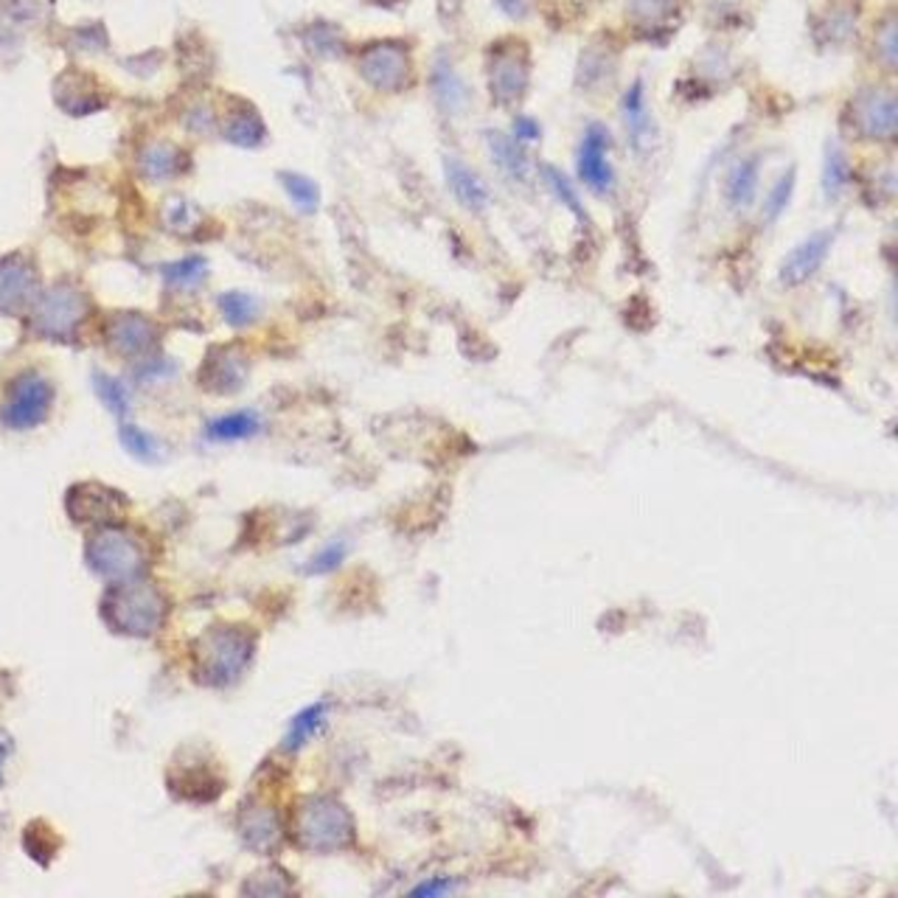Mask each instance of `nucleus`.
<instances>
[{
  "mask_svg": "<svg viewBox=\"0 0 898 898\" xmlns=\"http://www.w3.org/2000/svg\"><path fill=\"white\" fill-rule=\"evenodd\" d=\"M51 405H54V385L36 370H23L3 394L0 419L12 430H31L49 419Z\"/></svg>",
  "mask_w": 898,
  "mask_h": 898,
  "instance_id": "nucleus-2",
  "label": "nucleus"
},
{
  "mask_svg": "<svg viewBox=\"0 0 898 898\" xmlns=\"http://www.w3.org/2000/svg\"><path fill=\"white\" fill-rule=\"evenodd\" d=\"M122 438H124V447H127L129 452H133V456H138V458H155V452H158V443H155V438L149 436V432H144V430H135V427H124Z\"/></svg>",
  "mask_w": 898,
  "mask_h": 898,
  "instance_id": "nucleus-18",
  "label": "nucleus"
},
{
  "mask_svg": "<svg viewBox=\"0 0 898 898\" xmlns=\"http://www.w3.org/2000/svg\"><path fill=\"white\" fill-rule=\"evenodd\" d=\"M219 310H222L224 321L233 323V326H248V323H253L259 304L244 292H224L219 297Z\"/></svg>",
  "mask_w": 898,
  "mask_h": 898,
  "instance_id": "nucleus-11",
  "label": "nucleus"
},
{
  "mask_svg": "<svg viewBox=\"0 0 898 898\" xmlns=\"http://www.w3.org/2000/svg\"><path fill=\"white\" fill-rule=\"evenodd\" d=\"M536 135H540V127H536L531 118H520V122L514 124V140L516 144H529V140H534Z\"/></svg>",
  "mask_w": 898,
  "mask_h": 898,
  "instance_id": "nucleus-22",
  "label": "nucleus"
},
{
  "mask_svg": "<svg viewBox=\"0 0 898 898\" xmlns=\"http://www.w3.org/2000/svg\"><path fill=\"white\" fill-rule=\"evenodd\" d=\"M447 182L449 189H452V195H456V200L461 202V206H467L469 211H480V208L489 206V189H485V182L480 180L478 171L469 169L463 160L456 158L447 160Z\"/></svg>",
  "mask_w": 898,
  "mask_h": 898,
  "instance_id": "nucleus-7",
  "label": "nucleus"
},
{
  "mask_svg": "<svg viewBox=\"0 0 898 898\" xmlns=\"http://www.w3.org/2000/svg\"><path fill=\"white\" fill-rule=\"evenodd\" d=\"M492 153L498 155L500 166H503V169L509 171V175L522 177V180L529 177V164H525V155H522L520 144H516L514 138L492 140Z\"/></svg>",
  "mask_w": 898,
  "mask_h": 898,
  "instance_id": "nucleus-15",
  "label": "nucleus"
},
{
  "mask_svg": "<svg viewBox=\"0 0 898 898\" xmlns=\"http://www.w3.org/2000/svg\"><path fill=\"white\" fill-rule=\"evenodd\" d=\"M281 182H284L286 195H290V200L295 202L297 208H304V211H315L317 202H321V191H317V186L310 180V177L284 171V175H281Z\"/></svg>",
  "mask_w": 898,
  "mask_h": 898,
  "instance_id": "nucleus-13",
  "label": "nucleus"
},
{
  "mask_svg": "<svg viewBox=\"0 0 898 898\" xmlns=\"http://www.w3.org/2000/svg\"><path fill=\"white\" fill-rule=\"evenodd\" d=\"M545 180H547V186H551V189H553V195L558 197V202H565V206L571 208L573 213H578V217H584L582 202H578L576 189H573L571 180H567V177L562 175V171H556V169H553V166H547V169H545Z\"/></svg>",
  "mask_w": 898,
  "mask_h": 898,
  "instance_id": "nucleus-17",
  "label": "nucleus"
},
{
  "mask_svg": "<svg viewBox=\"0 0 898 898\" xmlns=\"http://www.w3.org/2000/svg\"><path fill=\"white\" fill-rule=\"evenodd\" d=\"M624 116H626V127L635 138L646 133V107H644V85H635L624 98Z\"/></svg>",
  "mask_w": 898,
  "mask_h": 898,
  "instance_id": "nucleus-16",
  "label": "nucleus"
},
{
  "mask_svg": "<svg viewBox=\"0 0 898 898\" xmlns=\"http://www.w3.org/2000/svg\"><path fill=\"white\" fill-rule=\"evenodd\" d=\"M759 158H744L730 169L728 180H724V197H728L730 208H746L755 200V195H759Z\"/></svg>",
  "mask_w": 898,
  "mask_h": 898,
  "instance_id": "nucleus-8",
  "label": "nucleus"
},
{
  "mask_svg": "<svg viewBox=\"0 0 898 898\" xmlns=\"http://www.w3.org/2000/svg\"><path fill=\"white\" fill-rule=\"evenodd\" d=\"M792 195H795V169L783 171V175L777 177L775 186L770 189V195H766V202H764L766 222H775V219L781 217L786 208H790Z\"/></svg>",
  "mask_w": 898,
  "mask_h": 898,
  "instance_id": "nucleus-12",
  "label": "nucleus"
},
{
  "mask_svg": "<svg viewBox=\"0 0 898 898\" xmlns=\"http://www.w3.org/2000/svg\"><path fill=\"white\" fill-rule=\"evenodd\" d=\"M31 292H34V270L23 259L0 261V310H20Z\"/></svg>",
  "mask_w": 898,
  "mask_h": 898,
  "instance_id": "nucleus-5",
  "label": "nucleus"
},
{
  "mask_svg": "<svg viewBox=\"0 0 898 898\" xmlns=\"http://www.w3.org/2000/svg\"><path fill=\"white\" fill-rule=\"evenodd\" d=\"M202 270H206V261L202 259H182V261H177V264H171V279H177V281H195V279H200L202 275Z\"/></svg>",
  "mask_w": 898,
  "mask_h": 898,
  "instance_id": "nucleus-20",
  "label": "nucleus"
},
{
  "mask_svg": "<svg viewBox=\"0 0 898 898\" xmlns=\"http://www.w3.org/2000/svg\"><path fill=\"white\" fill-rule=\"evenodd\" d=\"M609 129L602 124H589L578 146V177L595 195H609L615 186V169L609 160Z\"/></svg>",
  "mask_w": 898,
  "mask_h": 898,
  "instance_id": "nucleus-3",
  "label": "nucleus"
},
{
  "mask_svg": "<svg viewBox=\"0 0 898 898\" xmlns=\"http://www.w3.org/2000/svg\"><path fill=\"white\" fill-rule=\"evenodd\" d=\"M850 180V166H848V158H845L843 149H828V158H826V171H823V182H826V195L828 197H839L845 191V186H848Z\"/></svg>",
  "mask_w": 898,
  "mask_h": 898,
  "instance_id": "nucleus-14",
  "label": "nucleus"
},
{
  "mask_svg": "<svg viewBox=\"0 0 898 898\" xmlns=\"http://www.w3.org/2000/svg\"><path fill=\"white\" fill-rule=\"evenodd\" d=\"M295 828L301 845L310 850H321V854L346 848L354 834L352 814L332 797H310L301 806Z\"/></svg>",
  "mask_w": 898,
  "mask_h": 898,
  "instance_id": "nucleus-1",
  "label": "nucleus"
},
{
  "mask_svg": "<svg viewBox=\"0 0 898 898\" xmlns=\"http://www.w3.org/2000/svg\"><path fill=\"white\" fill-rule=\"evenodd\" d=\"M98 394H102L104 405L113 410V414H127V390H124V385H118L116 379L109 377H98Z\"/></svg>",
  "mask_w": 898,
  "mask_h": 898,
  "instance_id": "nucleus-19",
  "label": "nucleus"
},
{
  "mask_svg": "<svg viewBox=\"0 0 898 898\" xmlns=\"http://www.w3.org/2000/svg\"><path fill=\"white\" fill-rule=\"evenodd\" d=\"M447 890H452L449 881H427V885L416 887L414 892H419V896H438V892H447Z\"/></svg>",
  "mask_w": 898,
  "mask_h": 898,
  "instance_id": "nucleus-23",
  "label": "nucleus"
},
{
  "mask_svg": "<svg viewBox=\"0 0 898 898\" xmlns=\"http://www.w3.org/2000/svg\"><path fill=\"white\" fill-rule=\"evenodd\" d=\"M261 430V419L253 410H237V414L219 416L206 427V436L213 441H244Z\"/></svg>",
  "mask_w": 898,
  "mask_h": 898,
  "instance_id": "nucleus-10",
  "label": "nucleus"
},
{
  "mask_svg": "<svg viewBox=\"0 0 898 898\" xmlns=\"http://www.w3.org/2000/svg\"><path fill=\"white\" fill-rule=\"evenodd\" d=\"M343 553H346V547L343 545L326 547L321 556L312 558V562H315V565H312V573H326V571H332V567H337L343 562Z\"/></svg>",
  "mask_w": 898,
  "mask_h": 898,
  "instance_id": "nucleus-21",
  "label": "nucleus"
},
{
  "mask_svg": "<svg viewBox=\"0 0 898 898\" xmlns=\"http://www.w3.org/2000/svg\"><path fill=\"white\" fill-rule=\"evenodd\" d=\"M834 244V231L826 228V231L812 233L808 239H803L797 248H792V253L783 259L781 264V284L786 286H801L817 273L828 259V250Z\"/></svg>",
  "mask_w": 898,
  "mask_h": 898,
  "instance_id": "nucleus-4",
  "label": "nucleus"
},
{
  "mask_svg": "<svg viewBox=\"0 0 898 898\" xmlns=\"http://www.w3.org/2000/svg\"><path fill=\"white\" fill-rule=\"evenodd\" d=\"M211 646L217 655L206 657V668L211 666V677H219L222 682L239 677L242 668L250 662V644L239 635H219Z\"/></svg>",
  "mask_w": 898,
  "mask_h": 898,
  "instance_id": "nucleus-6",
  "label": "nucleus"
},
{
  "mask_svg": "<svg viewBox=\"0 0 898 898\" xmlns=\"http://www.w3.org/2000/svg\"><path fill=\"white\" fill-rule=\"evenodd\" d=\"M326 722H328V702H326V699H323V702L310 704V708H304L290 722V730H286V735H284V750L295 753V750L306 746L312 739H315L317 733H321L323 728H326Z\"/></svg>",
  "mask_w": 898,
  "mask_h": 898,
  "instance_id": "nucleus-9",
  "label": "nucleus"
}]
</instances>
